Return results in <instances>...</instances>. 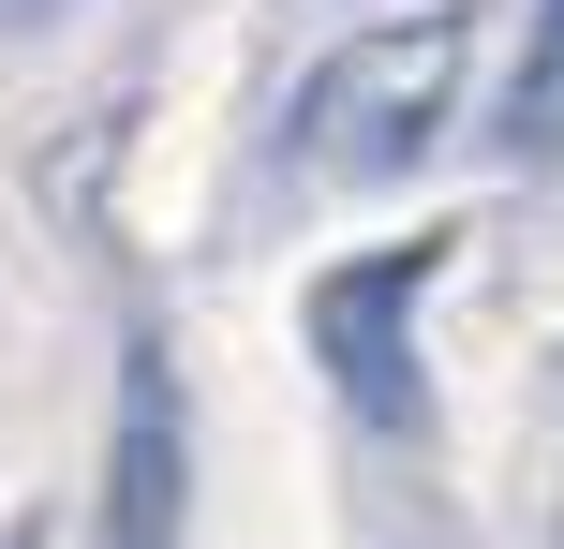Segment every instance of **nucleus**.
I'll return each instance as SVG.
<instances>
[{"label":"nucleus","mask_w":564,"mask_h":549,"mask_svg":"<svg viewBox=\"0 0 564 549\" xmlns=\"http://www.w3.org/2000/svg\"><path fill=\"white\" fill-rule=\"evenodd\" d=\"M460 75H476V15H387L297 89V178L357 194V178H401L446 149L460 119Z\"/></svg>","instance_id":"f257e3e1"},{"label":"nucleus","mask_w":564,"mask_h":549,"mask_svg":"<svg viewBox=\"0 0 564 549\" xmlns=\"http://www.w3.org/2000/svg\"><path fill=\"white\" fill-rule=\"evenodd\" d=\"M431 238H387V253H357V267H327L312 283V356H327V386L357 402V431H387V446H416V297H431Z\"/></svg>","instance_id":"f03ea898"},{"label":"nucleus","mask_w":564,"mask_h":549,"mask_svg":"<svg viewBox=\"0 0 564 549\" xmlns=\"http://www.w3.org/2000/svg\"><path fill=\"white\" fill-rule=\"evenodd\" d=\"M178 372L164 342H119V461H105V549H178Z\"/></svg>","instance_id":"7ed1b4c3"},{"label":"nucleus","mask_w":564,"mask_h":549,"mask_svg":"<svg viewBox=\"0 0 564 549\" xmlns=\"http://www.w3.org/2000/svg\"><path fill=\"white\" fill-rule=\"evenodd\" d=\"M564 134V0H535V59L506 89V149H550Z\"/></svg>","instance_id":"20e7f679"}]
</instances>
